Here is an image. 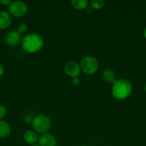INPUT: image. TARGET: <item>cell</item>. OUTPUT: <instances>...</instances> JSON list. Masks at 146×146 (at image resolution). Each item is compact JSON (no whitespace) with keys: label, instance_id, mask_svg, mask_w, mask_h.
Masks as SVG:
<instances>
[{"label":"cell","instance_id":"1","mask_svg":"<svg viewBox=\"0 0 146 146\" xmlns=\"http://www.w3.org/2000/svg\"><path fill=\"white\" fill-rule=\"evenodd\" d=\"M44 46L42 37L37 34H29L24 36L21 39V46L23 49L29 54H34L42 49Z\"/></svg>","mask_w":146,"mask_h":146},{"label":"cell","instance_id":"2","mask_svg":"<svg viewBox=\"0 0 146 146\" xmlns=\"http://www.w3.org/2000/svg\"><path fill=\"white\" fill-rule=\"evenodd\" d=\"M133 90L132 84L127 79L116 80L113 84L112 88V94L113 97L117 100H124L130 96Z\"/></svg>","mask_w":146,"mask_h":146},{"label":"cell","instance_id":"3","mask_svg":"<svg viewBox=\"0 0 146 146\" xmlns=\"http://www.w3.org/2000/svg\"><path fill=\"white\" fill-rule=\"evenodd\" d=\"M32 128L35 132L39 133H46L51 128L52 122L47 115L40 114L33 118L31 123Z\"/></svg>","mask_w":146,"mask_h":146},{"label":"cell","instance_id":"4","mask_svg":"<svg viewBox=\"0 0 146 146\" xmlns=\"http://www.w3.org/2000/svg\"><path fill=\"white\" fill-rule=\"evenodd\" d=\"M99 67V64L97 60L94 57L91 56H87L80 62V68L81 70L87 75L94 74L97 71Z\"/></svg>","mask_w":146,"mask_h":146},{"label":"cell","instance_id":"5","mask_svg":"<svg viewBox=\"0 0 146 146\" xmlns=\"http://www.w3.org/2000/svg\"><path fill=\"white\" fill-rule=\"evenodd\" d=\"M28 11L27 5L21 1H12L9 6V13L14 17H21L25 15Z\"/></svg>","mask_w":146,"mask_h":146},{"label":"cell","instance_id":"6","mask_svg":"<svg viewBox=\"0 0 146 146\" xmlns=\"http://www.w3.org/2000/svg\"><path fill=\"white\" fill-rule=\"evenodd\" d=\"M64 70L65 74L68 76L75 78V77H78V76H80L81 68H80V65H79L77 62L74 61H70L65 64Z\"/></svg>","mask_w":146,"mask_h":146},{"label":"cell","instance_id":"7","mask_svg":"<svg viewBox=\"0 0 146 146\" xmlns=\"http://www.w3.org/2000/svg\"><path fill=\"white\" fill-rule=\"evenodd\" d=\"M4 40L7 45L10 46H15L21 41V34L18 31L13 30L7 33Z\"/></svg>","mask_w":146,"mask_h":146},{"label":"cell","instance_id":"8","mask_svg":"<svg viewBox=\"0 0 146 146\" xmlns=\"http://www.w3.org/2000/svg\"><path fill=\"white\" fill-rule=\"evenodd\" d=\"M39 145L40 146H56L57 141L54 135L50 133H44L39 138Z\"/></svg>","mask_w":146,"mask_h":146},{"label":"cell","instance_id":"9","mask_svg":"<svg viewBox=\"0 0 146 146\" xmlns=\"http://www.w3.org/2000/svg\"><path fill=\"white\" fill-rule=\"evenodd\" d=\"M12 19L10 14L7 11H0V29H6L11 25Z\"/></svg>","mask_w":146,"mask_h":146},{"label":"cell","instance_id":"10","mask_svg":"<svg viewBox=\"0 0 146 146\" xmlns=\"http://www.w3.org/2000/svg\"><path fill=\"white\" fill-rule=\"evenodd\" d=\"M24 140L27 143L33 145L38 141V135H37V132H35L33 130H28L24 133Z\"/></svg>","mask_w":146,"mask_h":146},{"label":"cell","instance_id":"11","mask_svg":"<svg viewBox=\"0 0 146 146\" xmlns=\"http://www.w3.org/2000/svg\"><path fill=\"white\" fill-rule=\"evenodd\" d=\"M11 133V127L6 121L0 120V138H7Z\"/></svg>","mask_w":146,"mask_h":146},{"label":"cell","instance_id":"12","mask_svg":"<svg viewBox=\"0 0 146 146\" xmlns=\"http://www.w3.org/2000/svg\"><path fill=\"white\" fill-rule=\"evenodd\" d=\"M102 76L103 79L105 81H107V82L114 84L116 81L115 74L113 70H112L111 68H106V69H104L102 71Z\"/></svg>","mask_w":146,"mask_h":146},{"label":"cell","instance_id":"13","mask_svg":"<svg viewBox=\"0 0 146 146\" xmlns=\"http://www.w3.org/2000/svg\"><path fill=\"white\" fill-rule=\"evenodd\" d=\"M71 4L75 9L82 10L88 7L89 1L87 0H72Z\"/></svg>","mask_w":146,"mask_h":146},{"label":"cell","instance_id":"14","mask_svg":"<svg viewBox=\"0 0 146 146\" xmlns=\"http://www.w3.org/2000/svg\"><path fill=\"white\" fill-rule=\"evenodd\" d=\"M90 7L94 9H100L104 5V1L103 0H92L90 2Z\"/></svg>","mask_w":146,"mask_h":146},{"label":"cell","instance_id":"15","mask_svg":"<svg viewBox=\"0 0 146 146\" xmlns=\"http://www.w3.org/2000/svg\"><path fill=\"white\" fill-rule=\"evenodd\" d=\"M27 29H28V26H27V24H24V23H22V24H20L19 25L18 30H17V31H18L20 34H21V33L25 32V31L27 30Z\"/></svg>","mask_w":146,"mask_h":146},{"label":"cell","instance_id":"16","mask_svg":"<svg viewBox=\"0 0 146 146\" xmlns=\"http://www.w3.org/2000/svg\"><path fill=\"white\" fill-rule=\"evenodd\" d=\"M7 115V108L4 106L0 105V120L4 118Z\"/></svg>","mask_w":146,"mask_h":146},{"label":"cell","instance_id":"17","mask_svg":"<svg viewBox=\"0 0 146 146\" xmlns=\"http://www.w3.org/2000/svg\"><path fill=\"white\" fill-rule=\"evenodd\" d=\"M24 121L26 123H31L33 121V118L29 115H26L24 117Z\"/></svg>","mask_w":146,"mask_h":146},{"label":"cell","instance_id":"18","mask_svg":"<svg viewBox=\"0 0 146 146\" xmlns=\"http://www.w3.org/2000/svg\"><path fill=\"white\" fill-rule=\"evenodd\" d=\"M71 82L74 86H77L80 84V80L78 77H75V78H72Z\"/></svg>","mask_w":146,"mask_h":146},{"label":"cell","instance_id":"19","mask_svg":"<svg viewBox=\"0 0 146 146\" xmlns=\"http://www.w3.org/2000/svg\"><path fill=\"white\" fill-rule=\"evenodd\" d=\"M12 3L11 0H0V4L4 6H9Z\"/></svg>","mask_w":146,"mask_h":146},{"label":"cell","instance_id":"20","mask_svg":"<svg viewBox=\"0 0 146 146\" xmlns=\"http://www.w3.org/2000/svg\"><path fill=\"white\" fill-rule=\"evenodd\" d=\"M4 73V67L1 64H0V77L2 76Z\"/></svg>","mask_w":146,"mask_h":146},{"label":"cell","instance_id":"21","mask_svg":"<svg viewBox=\"0 0 146 146\" xmlns=\"http://www.w3.org/2000/svg\"><path fill=\"white\" fill-rule=\"evenodd\" d=\"M144 36H145V38H146V29H145V31H144Z\"/></svg>","mask_w":146,"mask_h":146},{"label":"cell","instance_id":"22","mask_svg":"<svg viewBox=\"0 0 146 146\" xmlns=\"http://www.w3.org/2000/svg\"><path fill=\"white\" fill-rule=\"evenodd\" d=\"M31 146H40V145H39V144L35 143V144H33V145H31Z\"/></svg>","mask_w":146,"mask_h":146},{"label":"cell","instance_id":"23","mask_svg":"<svg viewBox=\"0 0 146 146\" xmlns=\"http://www.w3.org/2000/svg\"><path fill=\"white\" fill-rule=\"evenodd\" d=\"M143 90H144V91L146 92V85H145L144 87H143Z\"/></svg>","mask_w":146,"mask_h":146},{"label":"cell","instance_id":"24","mask_svg":"<svg viewBox=\"0 0 146 146\" xmlns=\"http://www.w3.org/2000/svg\"><path fill=\"white\" fill-rule=\"evenodd\" d=\"M80 146H87V145H80Z\"/></svg>","mask_w":146,"mask_h":146}]
</instances>
